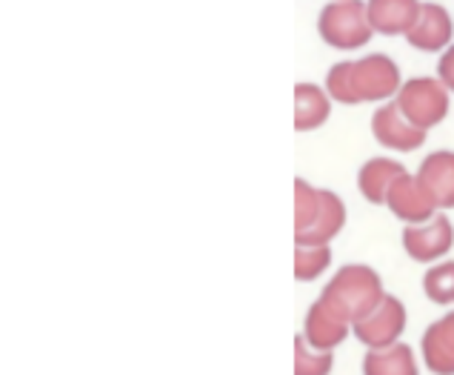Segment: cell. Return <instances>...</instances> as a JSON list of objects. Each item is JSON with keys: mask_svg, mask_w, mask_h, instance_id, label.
<instances>
[{"mask_svg": "<svg viewBox=\"0 0 454 375\" xmlns=\"http://www.w3.org/2000/svg\"><path fill=\"white\" fill-rule=\"evenodd\" d=\"M348 330H352V321L343 313V309H337L329 299H320L309 307L306 313V324H303V339L309 341L311 350H332L334 347H340L346 341Z\"/></svg>", "mask_w": 454, "mask_h": 375, "instance_id": "52a82bcc", "label": "cell"}, {"mask_svg": "<svg viewBox=\"0 0 454 375\" xmlns=\"http://www.w3.org/2000/svg\"><path fill=\"white\" fill-rule=\"evenodd\" d=\"M451 35H454V23L449 12L440 4H423L418 20H414V26L406 32V41L414 49L437 52L451 44Z\"/></svg>", "mask_w": 454, "mask_h": 375, "instance_id": "7c38bea8", "label": "cell"}, {"mask_svg": "<svg viewBox=\"0 0 454 375\" xmlns=\"http://www.w3.org/2000/svg\"><path fill=\"white\" fill-rule=\"evenodd\" d=\"M420 0H369L372 29L380 35H406L420 15Z\"/></svg>", "mask_w": 454, "mask_h": 375, "instance_id": "5bb4252c", "label": "cell"}, {"mask_svg": "<svg viewBox=\"0 0 454 375\" xmlns=\"http://www.w3.org/2000/svg\"><path fill=\"white\" fill-rule=\"evenodd\" d=\"M332 264V250L329 243L320 247H306V243H294V278L297 281H315L323 275Z\"/></svg>", "mask_w": 454, "mask_h": 375, "instance_id": "ac0fdd59", "label": "cell"}, {"mask_svg": "<svg viewBox=\"0 0 454 375\" xmlns=\"http://www.w3.org/2000/svg\"><path fill=\"white\" fill-rule=\"evenodd\" d=\"M406 175V166L397 164V161H388V158H372L360 166L357 172V187H360V195L366 198L374 206H383L388 198V189L395 187L397 178Z\"/></svg>", "mask_w": 454, "mask_h": 375, "instance_id": "9a60e30c", "label": "cell"}, {"mask_svg": "<svg viewBox=\"0 0 454 375\" xmlns=\"http://www.w3.org/2000/svg\"><path fill=\"white\" fill-rule=\"evenodd\" d=\"M352 86L357 103L366 100H386L400 92V69L392 58L386 55H369L355 63L352 69Z\"/></svg>", "mask_w": 454, "mask_h": 375, "instance_id": "8992f818", "label": "cell"}, {"mask_svg": "<svg viewBox=\"0 0 454 375\" xmlns=\"http://www.w3.org/2000/svg\"><path fill=\"white\" fill-rule=\"evenodd\" d=\"M414 178L437 210H454V152H432Z\"/></svg>", "mask_w": 454, "mask_h": 375, "instance_id": "8fae6325", "label": "cell"}, {"mask_svg": "<svg viewBox=\"0 0 454 375\" xmlns=\"http://www.w3.org/2000/svg\"><path fill=\"white\" fill-rule=\"evenodd\" d=\"M360 344H366L369 350H383L400 341V335L406 330V307L395 295L386 299L372 309L366 318H360L352 324Z\"/></svg>", "mask_w": 454, "mask_h": 375, "instance_id": "5b68a950", "label": "cell"}, {"mask_svg": "<svg viewBox=\"0 0 454 375\" xmlns=\"http://www.w3.org/2000/svg\"><path fill=\"white\" fill-rule=\"evenodd\" d=\"M320 37L334 49H357L366 46L372 37L369 9L363 0H334L320 12Z\"/></svg>", "mask_w": 454, "mask_h": 375, "instance_id": "3957f363", "label": "cell"}, {"mask_svg": "<svg viewBox=\"0 0 454 375\" xmlns=\"http://www.w3.org/2000/svg\"><path fill=\"white\" fill-rule=\"evenodd\" d=\"M363 375H420V370L411 347L397 341L383 350H369L363 358Z\"/></svg>", "mask_w": 454, "mask_h": 375, "instance_id": "e0dca14e", "label": "cell"}, {"mask_svg": "<svg viewBox=\"0 0 454 375\" xmlns=\"http://www.w3.org/2000/svg\"><path fill=\"white\" fill-rule=\"evenodd\" d=\"M423 292L434 304H454V261L432 267L423 275Z\"/></svg>", "mask_w": 454, "mask_h": 375, "instance_id": "ffe728a7", "label": "cell"}, {"mask_svg": "<svg viewBox=\"0 0 454 375\" xmlns=\"http://www.w3.org/2000/svg\"><path fill=\"white\" fill-rule=\"evenodd\" d=\"M332 112L329 95L315 84H297L294 86V129L297 132H311L326 124Z\"/></svg>", "mask_w": 454, "mask_h": 375, "instance_id": "2e32d148", "label": "cell"}, {"mask_svg": "<svg viewBox=\"0 0 454 375\" xmlns=\"http://www.w3.org/2000/svg\"><path fill=\"white\" fill-rule=\"evenodd\" d=\"M423 361L434 375H454V313L443 315L440 321L423 332Z\"/></svg>", "mask_w": 454, "mask_h": 375, "instance_id": "4fadbf2b", "label": "cell"}, {"mask_svg": "<svg viewBox=\"0 0 454 375\" xmlns=\"http://www.w3.org/2000/svg\"><path fill=\"white\" fill-rule=\"evenodd\" d=\"M454 247V227L446 215H434L426 224H409L403 229V250L420 264L443 258Z\"/></svg>", "mask_w": 454, "mask_h": 375, "instance_id": "ba28073f", "label": "cell"}, {"mask_svg": "<svg viewBox=\"0 0 454 375\" xmlns=\"http://www.w3.org/2000/svg\"><path fill=\"white\" fill-rule=\"evenodd\" d=\"M323 299H329L337 309H343L348 321H360L366 318L374 307H378L386 292H383V281L366 264H346L337 269V275L326 283L323 290Z\"/></svg>", "mask_w": 454, "mask_h": 375, "instance_id": "7a4b0ae2", "label": "cell"}, {"mask_svg": "<svg viewBox=\"0 0 454 375\" xmlns=\"http://www.w3.org/2000/svg\"><path fill=\"white\" fill-rule=\"evenodd\" d=\"M397 107L406 118L429 132L449 115V89L434 77H411L397 92Z\"/></svg>", "mask_w": 454, "mask_h": 375, "instance_id": "277c9868", "label": "cell"}, {"mask_svg": "<svg viewBox=\"0 0 454 375\" xmlns=\"http://www.w3.org/2000/svg\"><path fill=\"white\" fill-rule=\"evenodd\" d=\"M334 364L332 350H311L303 335L294 339V375H329Z\"/></svg>", "mask_w": 454, "mask_h": 375, "instance_id": "d6986e66", "label": "cell"}, {"mask_svg": "<svg viewBox=\"0 0 454 375\" xmlns=\"http://www.w3.org/2000/svg\"><path fill=\"white\" fill-rule=\"evenodd\" d=\"M386 206L392 210L403 224H426L434 218V201L426 195L423 187L418 184V178L414 175H403L395 180V187L388 189V198H386Z\"/></svg>", "mask_w": 454, "mask_h": 375, "instance_id": "30bf717a", "label": "cell"}, {"mask_svg": "<svg viewBox=\"0 0 454 375\" xmlns=\"http://www.w3.org/2000/svg\"><path fill=\"white\" fill-rule=\"evenodd\" d=\"M437 72H440V81L446 84L449 92H454V46H449V49L443 52V58H440Z\"/></svg>", "mask_w": 454, "mask_h": 375, "instance_id": "7402d4cb", "label": "cell"}, {"mask_svg": "<svg viewBox=\"0 0 454 375\" xmlns=\"http://www.w3.org/2000/svg\"><path fill=\"white\" fill-rule=\"evenodd\" d=\"M352 69L355 63H337V67L329 69V77H326V92L329 98H334L337 103H346V107H355L357 103V95H355V86H352Z\"/></svg>", "mask_w": 454, "mask_h": 375, "instance_id": "44dd1931", "label": "cell"}, {"mask_svg": "<svg viewBox=\"0 0 454 375\" xmlns=\"http://www.w3.org/2000/svg\"><path fill=\"white\" fill-rule=\"evenodd\" d=\"M372 135L378 144L397 149V152H411L420 149L426 140V129L414 126L403 112H400L397 100L383 103V107L372 115Z\"/></svg>", "mask_w": 454, "mask_h": 375, "instance_id": "9c48e42d", "label": "cell"}, {"mask_svg": "<svg viewBox=\"0 0 454 375\" xmlns=\"http://www.w3.org/2000/svg\"><path fill=\"white\" fill-rule=\"evenodd\" d=\"M346 227V203L329 189H315L306 180L294 184V243L320 247Z\"/></svg>", "mask_w": 454, "mask_h": 375, "instance_id": "6da1fadb", "label": "cell"}]
</instances>
